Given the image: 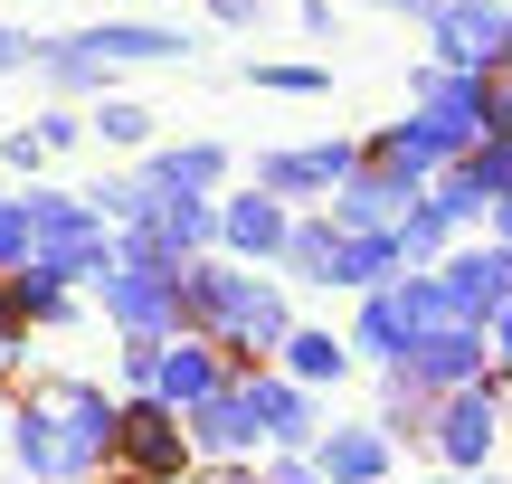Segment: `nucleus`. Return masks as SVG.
Returning <instances> with one entry per match:
<instances>
[{
  "mask_svg": "<svg viewBox=\"0 0 512 484\" xmlns=\"http://www.w3.org/2000/svg\"><path fill=\"white\" fill-rule=\"evenodd\" d=\"M456 181L475 190L484 209H494V200H512V143H494V133H475V152L456 162Z\"/></svg>",
  "mask_w": 512,
  "mask_h": 484,
  "instance_id": "nucleus-19",
  "label": "nucleus"
},
{
  "mask_svg": "<svg viewBox=\"0 0 512 484\" xmlns=\"http://www.w3.org/2000/svg\"><path fill=\"white\" fill-rule=\"evenodd\" d=\"M105 456H124L133 484H171V475L190 466L181 409H162V399H133V409H114V447H105Z\"/></svg>",
  "mask_w": 512,
  "mask_h": 484,
  "instance_id": "nucleus-5",
  "label": "nucleus"
},
{
  "mask_svg": "<svg viewBox=\"0 0 512 484\" xmlns=\"http://www.w3.org/2000/svg\"><path fill=\"white\" fill-rule=\"evenodd\" d=\"M95 285H105V314L124 323V342H171L181 333V266H124L114 257Z\"/></svg>",
  "mask_w": 512,
  "mask_h": 484,
  "instance_id": "nucleus-3",
  "label": "nucleus"
},
{
  "mask_svg": "<svg viewBox=\"0 0 512 484\" xmlns=\"http://www.w3.org/2000/svg\"><path fill=\"white\" fill-rule=\"evenodd\" d=\"M209 390H228L219 342H162V352H152V399H162V409H200Z\"/></svg>",
  "mask_w": 512,
  "mask_h": 484,
  "instance_id": "nucleus-11",
  "label": "nucleus"
},
{
  "mask_svg": "<svg viewBox=\"0 0 512 484\" xmlns=\"http://www.w3.org/2000/svg\"><path fill=\"white\" fill-rule=\"evenodd\" d=\"M219 484H256V475H219Z\"/></svg>",
  "mask_w": 512,
  "mask_h": 484,
  "instance_id": "nucleus-37",
  "label": "nucleus"
},
{
  "mask_svg": "<svg viewBox=\"0 0 512 484\" xmlns=\"http://www.w3.org/2000/svg\"><path fill=\"white\" fill-rule=\"evenodd\" d=\"M389 276H399V247H389V228H380V238H342V228H332L323 285H361V295H380Z\"/></svg>",
  "mask_w": 512,
  "mask_h": 484,
  "instance_id": "nucleus-17",
  "label": "nucleus"
},
{
  "mask_svg": "<svg viewBox=\"0 0 512 484\" xmlns=\"http://www.w3.org/2000/svg\"><path fill=\"white\" fill-rule=\"evenodd\" d=\"M86 124H95V133H105V143H152V114H143V105H133V95H105V105H95V114H86Z\"/></svg>",
  "mask_w": 512,
  "mask_h": 484,
  "instance_id": "nucleus-26",
  "label": "nucleus"
},
{
  "mask_svg": "<svg viewBox=\"0 0 512 484\" xmlns=\"http://www.w3.org/2000/svg\"><path fill=\"white\" fill-rule=\"evenodd\" d=\"M408 200H418V190H399L380 162H361L351 181H332V219L323 228H342V238H380V228H399Z\"/></svg>",
  "mask_w": 512,
  "mask_h": 484,
  "instance_id": "nucleus-9",
  "label": "nucleus"
},
{
  "mask_svg": "<svg viewBox=\"0 0 512 484\" xmlns=\"http://www.w3.org/2000/svg\"><path fill=\"white\" fill-rule=\"evenodd\" d=\"M389 371H408L418 390H465V380H484V323H437V333H418Z\"/></svg>",
  "mask_w": 512,
  "mask_h": 484,
  "instance_id": "nucleus-8",
  "label": "nucleus"
},
{
  "mask_svg": "<svg viewBox=\"0 0 512 484\" xmlns=\"http://www.w3.org/2000/svg\"><path fill=\"white\" fill-rule=\"evenodd\" d=\"M29 266V200H0V276Z\"/></svg>",
  "mask_w": 512,
  "mask_h": 484,
  "instance_id": "nucleus-27",
  "label": "nucleus"
},
{
  "mask_svg": "<svg viewBox=\"0 0 512 484\" xmlns=\"http://www.w3.org/2000/svg\"><path fill=\"white\" fill-rule=\"evenodd\" d=\"M275 352H285V371H294V380H342V371H351V352H342L332 333H285Z\"/></svg>",
  "mask_w": 512,
  "mask_h": 484,
  "instance_id": "nucleus-22",
  "label": "nucleus"
},
{
  "mask_svg": "<svg viewBox=\"0 0 512 484\" xmlns=\"http://www.w3.org/2000/svg\"><path fill=\"white\" fill-rule=\"evenodd\" d=\"M484 333H494V352L512 361V304H503V314H494V323H484Z\"/></svg>",
  "mask_w": 512,
  "mask_h": 484,
  "instance_id": "nucleus-31",
  "label": "nucleus"
},
{
  "mask_svg": "<svg viewBox=\"0 0 512 484\" xmlns=\"http://www.w3.org/2000/svg\"><path fill=\"white\" fill-rule=\"evenodd\" d=\"M105 67H152V57H181L190 38L181 29H162V19H95V29H76Z\"/></svg>",
  "mask_w": 512,
  "mask_h": 484,
  "instance_id": "nucleus-13",
  "label": "nucleus"
},
{
  "mask_svg": "<svg viewBox=\"0 0 512 484\" xmlns=\"http://www.w3.org/2000/svg\"><path fill=\"white\" fill-rule=\"evenodd\" d=\"M76 133H86V114H38L29 124V143H38V162H48V152H67Z\"/></svg>",
  "mask_w": 512,
  "mask_h": 484,
  "instance_id": "nucleus-28",
  "label": "nucleus"
},
{
  "mask_svg": "<svg viewBox=\"0 0 512 484\" xmlns=\"http://www.w3.org/2000/svg\"><path fill=\"white\" fill-rule=\"evenodd\" d=\"M342 352L399 361V314H389V295H370V304H361V323H351V342H342Z\"/></svg>",
  "mask_w": 512,
  "mask_h": 484,
  "instance_id": "nucleus-24",
  "label": "nucleus"
},
{
  "mask_svg": "<svg viewBox=\"0 0 512 484\" xmlns=\"http://www.w3.org/2000/svg\"><path fill=\"white\" fill-rule=\"evenodd\" d=\"M275 484H323V475H313V466H275Z\"/></svg>",
  "mask_w": 512,
  "mask_h": 484,
  "instance_id": "nucleus-34",
  "label": "nucleus"
},
{
  "mask_svg": "<svg viewBox=\"0 0 512 484\" xmlns=\"http://www.w3.org/2000/svg\"><path fill=\"white\" fill-rule=\"evenodd\" d=\"M238 390H247V409H256V437H275V447H304V437H313V399L294 390V380H266V371H247Z\"/></svg>",
  "mask_w": 512,
  "mask_h": 484,
  "instance_id": "nucleus-14",
  "label": "nucleus"
},
{
  "mask_svg": "<svg viewBox=\"0 0 512 484\" xmlns=\"http://www.w3.org/2000/svg\"><path fill=\"white\" fill-rule=\"evenodd\" d=\"M29 342V323H19V304H10V276H0V352H19Z\"/></svg>",
  "mask_w": 512,
  "mask_h": 484,
  "instance_id": "nucleus-30",
  "label": "nucleus"
},
{
  "mask_svg": "<svg viewBox=\"0 0 512 484\" xmlns=\"http://www.w3.org/2000/svg\"><path fill=\"white\" fill-rule=\"evenodd\" d=\"M275 257H285V266H294V276H304V285H323V257H332V228H323V219L285 228V247H275Z\"/></svg>",
  "mask_w": 512,
  "mask_h": 484,
  "instance_id": "nucleus-25",
  "label": "nucleus"
},
{
  "mask_svg": "<svg viewBox=\"0 0 512 484\" xmlns=\"http://www.w3.org/2000/svg\"><path fill=\"white\" fill-rule=\"evenodd\" d=\"M247 76H256L266 95H323V86H332L323 57H266V67H247Z\"/></svg>",
  "mask_w": 512,
  "mask_h": 484,
  "instance_id": "nucleus-23",
  "label": "nucleus"
},
{
  "mask_svg": "<svg viewBox=\"0 0 512 484\" xmlns=\"http://www.w3.org/2000/svg\"><path fill=\"white\" fill-rule=\"evenodd\" d=\"M361 171V143H304V152H266L256 162V190L266 200H332V181Z\"/></svg>",
  "mask_w": 512,
  "mask_h": 484,
  "instance_id": "nucleus-7",
  "label": "nucleus"
},
{
  "mask_svg": "<svg viewBox=\"0 0 512 484\" xmlns=\"http://www.w3.org/2000/svg\"><path fill=\"white\" fill-rule=\"evenodd\" d=\"M19 57H29V38H19V29H0V67H19Z\"/></svg>",
  "mask_w": 512,
  "mask_h": 484,
  "instance_id": "nucleus-32",
  "label": "nucleus"
},
{
  "mask_svg": "<svg viewBox=\"0 0 512 484\" xmlns=\"http://www.w3.org/2000/svg\"><path fill=\"white\" fill-rule=\"evenodd\" d=\"M494 57H503V67H512V19H503V48H494Z\"/></svg>",
  "mask_w": 512,
  "mask_h": 484,
  "instance_id": "nucleus-36",
  "label": "nucleus"
},
{
  "mask_svg": "<svg viewBox=\"0 0 512 484\" xmlns=\"http://www.w3.org/2000/svg\"><path fill=\"white\" fill-rule=\"evenodd\" d=\"M494 247H512V200H494Z\"/></svg>",
  "mask_w": 512,
  "mask_h": 484,
  "instance_id": "nucleus-33",
  "label": "nucleus"
},
{
  "mask_svg": "<svg viewBox=\"0 0 512 484\" xmlns=\"http://www.w3.org/2000/svg\"><path fill=\"white\" fill-rule=\"evenodd\" d=\"M209 19H219V29H256V19H266V0H209Z\"/></svg>",
  "mask_w": 512,
  "mask_h": 484,
  "instance_id": "nucleus-29",
  "label": "nucleus"
},
{
  "mask_svg": "<svg viewBox=\"0 0 512 484\" xmlns=\"http://www.w3.org/2000/svg\"><path fill=\"white\" fill-rule=\"evenodd\" d=\"M380 10H408V19H427V10H437V0H380Z\"/></svg>",
  "mask_w": 512,
  "mask_h": 484,
  "instance_id": "nucleus-35",
  "label": "nucleus"
},
{
  "mask_svg": "<svg viewBox=\"0 0 512 484\" xmlns=\"http://www.w3.org/2000/svg\"><path fill=\"white\" fill-rule=\"evenodd\" d=\"M494 428H503V399H494V380H465V390H446V409H437V447L456 456V466H484Z\"/></svg>",
  "mask_w": 512,
  "mask_h": 484,
  "instance_id": "nucleus-10",
  "label": "nucleus"
},
{
  "mask_svg": "<svg viewBox=\"0 0 512 484\" xmlns=\"http://www.w3.org/2000/svg\"><path fill=\"white\" fill-rule=\"evenodd\" d=\"M313 475H323V484H380V475H389V437H380V428H332Z\"/></svg>",
  "mask_w": 512,
  "mask_h": 484,
  "instance_id": "nucleus-18",
  "label": "nucleus"
},
{
  "mask_svg": "<svg viewBox=\"0 0 512 484\" xmlns=\"http://www.w3.org/2000/svg\"><path fill=\"white\" fill-rule=\"evenodd\" d=\"M10 447H19V466H29V475L67 484V475L105 466V447H114V399L95 390V380H57V390H38L29 409L10 418Z\"/></svg>",
  "mask_w": 512,
  "mask_h": 484,
  "instance_id": "nucleus-1",
  "label": "nucleus"
},
{
  "mask_svg": "<svg viewBox=\"0 0 512 484\" xmlns=\"http://www.w3.org/2000/svg\"><path fill=\"white\" fill-rule=\"evenodd\" d=\"M285 200H266V190H247V200H219V238L238 247V257H275L285 247Z\"/></svg>",
  "mask_w": 512,
  "mask_h": 484,
  "instance_id": "nucleus-15",
  "label": "nucleus"
},
{
  "mask_svg": "<svg viewBox=\"0 0 512 484\" xmlns=\"http://www.w3.org/2000/svg\"><path fill=\"white\" fill-rule=\"evenodd\" d=\"M503 19H512V0H437V10L418 19V29H427V67H456V76L494 67Z\"/></svg>",
  "mask_w": 512,
  "mask_h": 484,
  "instance_id": "nucleus-4",
  "label": "nucleus"
},
{
  "mask_svg": "<svg viewBox=\"0 0 512 484\" xmlns=\"http://www.w3.org/2000/svg\"><path fill=\"white\" fill-rule=\"evenodd\" d=\"M10 304H19V323H67V314H76L67 285L38 276V266H10Z\"/></svg>",
  "mask_w": 512,
  "mask_h": 484,
  "instance_id": "nucleus-21",
  "label": "nucleus"
},
{
  "mask_svg": "<svg viewBox=\"0 0 512 484\" xmlns=\"http://www.w3.org/2000/svg\"><path fill=\"white\" fill-rule=\"evenodd\" d=\"M190 437H200L209 456H247V447H256V409H247L238 380H228V390H209L200 409H190Z\"/></svg>",
  "mask_w": 512,
  "mask_h": 484,
  "instance_id": "nucleus-16",
  "label": "nucleus"
},
{
  "mask_svg": "<svg viewBox=\"0 0 512 484\" xmlns=\"http://www.w3.org/2000/svg\"><path fill=\"white\" fill-rule=\"evenodd\" d=\"M437 295L456 323H494L512 304V247H456V257L437 266Z\"/></svg>",
  "mask_w": 512,
  "mask_h": 484,
  "instance_id": "nucleus-6",
  "label": "nucleus"
},
{
  "mask_svg": "<svg viewBox=\"0 0 512 484\" xmlns=\"http://www.w3.org/2000/svg\"><path fill=\"white\" fill-rule=\"evenodd\" d=\"M219 181H228V152L219 143H171V152H152V171H143L152 200H209Z\"/></svg>",
  "mask_w": 512,
  "mask_h": 484,
  "instance_id": "nucleus-12",
  "label": "nucleus"
},
{
  "mask_svg": "<svg viewBox=\"0 0 512 484\" xmlns=\"http://www.w3.org/2000/svg\"><path fill=\"white\" fill-rule=\"evenodd\" d=\"M29 200V266L38 276H105L114 266V238H105V219H95L86 200H67V190H19Z\"/></svg>",
  "mask_w": 512,
  "mask_h": 484,
  "instance_id": "nucleus-2",
  "label": "nucleus"
},
{
  "mask_svg": "<svg viewBox=\"0 0 512 484\" xmlns=\"http://www.w3.org/2000/svg\"><path fill=\"white\" fill-rule=\"evenodd\" d=\"M465 86H475V133H494V143H512V67L494 57V67H475Z\"/></svg>",
  "mask_w": 512,
  "mask_h": 484,
  "instance_id": "nucleus-20",
  "label": "nucleus"
}]
</instances>
